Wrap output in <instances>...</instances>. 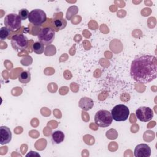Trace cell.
<instances>
[{
	"label": "cell",
	"instance_id": "cell-1",
	"mask_svg": "<svg viewBox=\"0 0 157 157\" xmlns=\"http://www.w3.org/2000/svg\"><path fill=\"white\" fill-rule=\"evenodd\" d=\"M156 57L150 55H142L132 61L130 75L136 82L145 84L156 78Z\"/></svg>",
	"mask_w": 157,
	"mask_h": 157
},
{
	"label": "cell",
	"instance_id": "cell-2",
	"mask_svg": "<svg viewBox=\"0 0 157 157\" xmlns=\"http://www.w3.org/2000/svg\"><path fill=\"white\" fill-rule=\"evenodd\" d=\"M112 120L111 113L106 110H98L94 115V121L96 124L102 128L109 126L112 123Z\"/></svg>",
	"mask_w": 157,
	"mask_h": 157
},
{
	"label": "cell",
	"instance_id": "cell-3",
	"mask_svg": "<svg viewBox=\"0 0 157 157\" xmlns=\"http://www.w3.org/2000/svg\"><path fill=\"white\" fill-rule=\"evenodd\" d=\"M110 113L113 120L115 121H124L129 117V110L124 104H118L112 109Z\"/></svg>",
	"mask_w": 157,
	"mask_h": 157
},
{
	"label": "cell",
	"instance_id": "cell-4",
	"mask_svg": "<svg viewBox=\"0 0 157 157\" xmlns=\"http://www.w3.org/2000/svg\"><path fill=\"white\" fill-rule=\"evenodd\" d=\"M4 25L10 31L18 30L21 26V19L18 14L9 13L4 18Z\"/></svg>",
	"mask_w": 157,
	"mask_h": 157
},
{
	"label": "cell",
	"instance_id": "cell-5",
	"mask_svg": "<svg viewBox=\"0 0 157 157\" xmlns=\"http://www.w3.org/2000/svg\"><path fill=\"white\" fill-rule=\"evenodd\" d=\"M47 20L45 12L42 9H36L32 10L29 14V21L35 26H40Z\"/></svg>",
	"mask_w": 157,
	"mask_h": 157
},
{
	"label": "cell",
	"instance_id": "cell-6",
	"mask_svg": "<svg viewBox=\"0 0 157 157\" xmlns=\"http://www.w3.org/2000/svg\"><path fill=\"white\" fill-rule=\"evenodd\" d=\"M11 45L16 51H21L26 49L28 45V39L23 34L14 35L11 39Z\"/></svg>",
	"mask_w": 157,
	"mask_h": 157
},
{
	"label": "cell",
	"instance_id": "cell-7",
	"mask_svg": "<svg viewBox=\"0 0 157 157\" xmlns=\"http://www.w3.org/2000/svg\"><path fill=\"white\" fill-rule=\"evenodd\" d=\"M55 36V31L51 28L46 27L41 29L37 36V37L39 42L42 43L44 45H48L53 41Z\"/></svg>",
	"mask_w": 157,
	"mask_h": 157
},
{
	"label": "cell",
	"instance_id": "cell-8",
	"mask_svg": "<svg viewBox=\"0 0 157 157\" xmlns=\"http://www.w3.org/2000/svg\"><path fill=\"white\" fill-rule=\"evenodd\" d=\"M136 116L140 121L147 122L153 117V112L148 107H140L136 111Z\"/></svg>",
	"mask_w": 157,
	"mask_h": 157
},
{
	"label": "cell",
	"instance_id": "cell-9",
	"mask_svg": "<svg viewBox=\"0 0 157 157\" xmlns=\"http://www.w3.org/2000/svg\"><path fill=\"white\" fill-rule=\"evenodd\" d=\"M134 155L136 157H149L151 155V148L146 144H140L135 147Z\"/></svg>",
	"mask_w": 157,
	"mask_h": 157
},
{
	"label": "cell",
	"instance_id": "cell-10",
	"mask_svg": "<svg viewBox=\"0 0 157 157\" xmlns=\"http://www.w3.org/2000/svg\"><path fill=\"white\" fill-rule=\"evenodd\" d=\"M12 139V132L9 128L6 126L0 127V144L4 145L9 143Z\"/></svg>",
	"mask_w": 157,
	"mask_h": 157
},
{
	"label": "cell",
	"instance_id": "cell-11",
	"mask_svg": "<svg viewBox=\"0 0 157 157\" xmlns=\"http://www.w3.org/2000/svg\"><path fill=\"white\" fill-rule=\"evenodd\" d=\"M79 107L85 111H88L92 109L94 105L93 101L88 97L82 98L78 102Z\"/></svg>",
	"mask_w": 157,
	"mask_h": 157
},
{
	"label": "cell",
	"instance_id": "cell-12",
	"mask_svg": "<svg viewBox=\"0 0 157 157\" xmlns=\"http://www.w3.org/2000/svg\"><path fill=\"white\" fill-rule=\"evenodd\" d=\"M65 136L63 131H55L52 132L51 136V139L53 144H59L64 141Z\"/></svg>",
	"mask_w": 157,
	"mask_h": 157
},
{
	"label": "cell",
	"instance_id": "cell-13",
	"mask_svg": "<svg viewBox=\"0 0 157 157\" xmlns=\"http://www.w3.org/2000/svg\"><path fill=\"white\" fill-rule=\"evenodd\" d=\"M18 80L23 84H26L31 81V73L28 71H22L18 75Z\"/></svg>",
	"mask_w": 157,
	"mask_h": 157
},
{
	"label": "cell",
	"instance_id": "cell-14",
	"mask_svg": "<svg viewBox=\"0 0 157 157\" xmlns=\"http://www.w3.org/2000/svg\"><path fill=\"white\" fill-rule=\"evenodd\" d=\"M33 50L37 55H40L44 52V45L40 42H36L33 45Z\"/></svg>",
	"mask_w": 157,
	"mask_h": 157
},
{
	"label": "cell",
	"instance_id": "cell-15",
	"mask_svg": "<svg viewBox=\"0 0 157 157\" xmlns=\"http://www.w3.org/2000/svg\"><path fill=\"white\" fill-rule=\"evenodd\" d=\"M53 24L55 28L57 29V30H61L66 26L67 22L66 20L63 18H61V19L55 20Z\"/></svg>",
	"mask_w": 157,
	"mask_h": 157
},
{
	"label": "cell",
	"instance_id": "cell-16",
	"mask_svg": "<svg viewBox=\"0 0 157 157\" xmlns=\"http://www.w3.org/2000/svg\"><path fill=\"white\" fill-rule=\"evenodd\" d=\"M10 30L6 26L2 27L0 29V39L1 40H4L7 38L10 34Z\"/></svg>",
	"mask_w": 157,
	"mask_h": 157
},
{
	"label": "cell",
	"instance_id": "cell-17",
	"mask_svg": "<svg viewBox=\"0 0 157 157\" xmlns=\"http://www.w3.org/2000/svg\"><path fill=\"white\" fill-rule=\"evenodd\" d=\"M29 12L26 9H21L18 12V15L21 19V20H25L28 18Z\"/></svg>",
	"mask_w": 157,
	"mask_h": 157
},
{
	"label": "cell",
	"instance_id": "cell-18",
	"mask_svg": "<svg viewBox=\"0 0 157 157\" xmlns=\"http://www.w3.org/2000/svg\"><path fill=\"white\" fill-rule=\"evenodd\" d=\"M26 156H40V155L38 154L37 153H36V151H31L29 153H28L26 155Z\"/></svg>",
	"mask_w": 157,
	"mask_h": 157
}]
</instances>
